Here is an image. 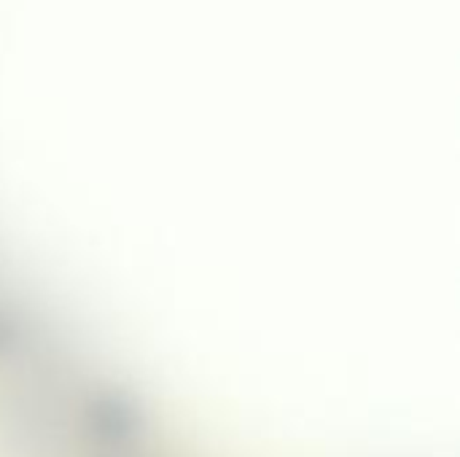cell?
Here are the masks:
<instances>
[{
  "instance_id": "1",
  "label": "cell",
  "mask_w": 460,
  "mask_h": 457,
  "mask_svg": "<svg viewBox=\"0 0 460 457\" xmlns=\"http://www.w3.org/2000/svg\"><path fill=\"white\" fill-rule=\"evenodd\" d=\"M92 426L105 439H124L135 431V412L113 399H108L105 404H100L92 412Z\"/></svg>"
}]
</instances>
